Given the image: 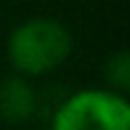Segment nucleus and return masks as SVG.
Returning <instances> with one entry per match:
<instances>
[{
	"mask_svg": "<svg viewBox=\"0 0 130 130\" xmlns=\"http://www.w3.org/2000/svg\"><path fill=\"white\" fill-rule=\"evenodd\" d=\"M72 31L56 18L36 15L18 23L5 41V59L21 77L36 79L59 69L72 56Z\"/></svg>",
	"mask_w": 130,
	"mask_h": 130,
	"instance_id": "1",
	"label": "nucleus"
},
{
	"mask_svg": "<svg viewBox=\"0 0 130 130\" xmlns=\"http://www.w3.org/2000/svg\"><path fill=\"white\" fill-rule=\"evenodd\" d=\"M105 82H107V89L127 94V89H130V54L125 48L110 54V59L105 61Z\"/></svg>",
	"mask_w": 130,
	"mask_h": 130,
	"instance_id": "4",
	"label": "nucleus"
},
{
	"mask_svg": "<svg viewBox=\"0 0 130 130\" xmlns=\"http://www.w3.org/2000/svg\"><path fill=\"white\" fill-rule=\"evenodd\" d=\"M38 115V92L28 77L8 74L0 79V120L8 125H26Z\"/></svg>",
	"mask_w": 130,
	"mask_h": 130,
	"instance_id": "3",
	"label": "nucleus"
},
{
	"mask_svg": "<svg viewBox=\"0 0 130 130\" xmlns=\"http://www.w3.org/2000/svg\"><path fill=\"white\" fill-rule=\"evenodd\" d=\"M48 130H130V102L107 87L69 92L48 112Z\"/></svg>",
	"mask_w": 130,
	"mask_h": 130,
	"instance_id": "2",
	"label": "nucleus"
}]
</instances>
